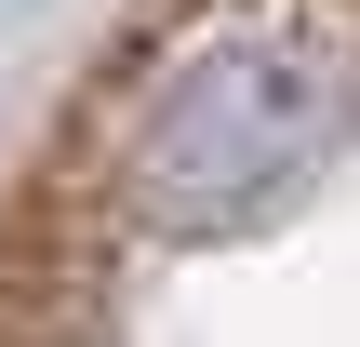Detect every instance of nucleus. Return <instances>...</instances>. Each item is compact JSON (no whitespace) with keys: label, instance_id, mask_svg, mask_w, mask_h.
<instances>
[{"label":"nucleus","instance_id":"f257e3e1","mask_svg":"<svg viewBox=\"0 0 360 347\" xmlns=\"http://www.w3.org/2000/svg\"><path fill=\"white\" fill-rule=\"evenodd\" d=\"M0 347H360V0H147L0 201Z\"/></svg>","mask_w":360,"mask_h":347}]
</instances>
